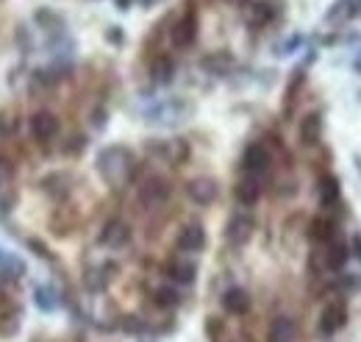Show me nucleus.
<instances>
[{
	"label": "nucleus",
	"mask_w": 361,
	"mask_h": 342,
	"mask_svg": "<svg viewBox=\"0 0 361 342\" xmlns=\"http://www.w3.org/2000/svg\"><path fill=\"white\" fill-rule=\"evenodd\" d=\"M94 167H97L100 178H103L106 184H111V187H123V184L134 175L136 159L128 148H123V145H111V148H103V151L97 153Z\"/></svg>",
	"instance_id": "obj_1"
},
{
	"label": "nucleus",
	"mask_w": 361,
	"mask_h": 342,
	"mask_svg": "<svg viewBox=\"0 0 361 342\" xmlns=\"http://www.w3.org/2000/svg\"><path fill=\"white\" fill-rule=\"evenodd\" d=\"M167 198H170V181L161 178V175H150V178L139 187V204L147 206V209L161 206Z\"/></svg>",
	"instance_id": "obj_2"
},
{
	"label": "nucleus",
	"mask_w": 361,
	"mask_h": 342,
	"mask_svg": "<svg viewBox=\"0 0 361 342\" xmlns=\"http://www.w3.org/2000/svg\"><path fill=\"white\" fill-rule=\"evenodd\" d=\"M270 165H272L270 151H267L264 145H259V142L247 145V151H245V156H242V170L256 178V175H264V172L270 170Z\"/></svg>",
	"instance_id": "obj_3"
},
{
	"label": "nucleus",
	"mask_w": 361,
	"mask_h": 342,
	"mask_svg": "<svg viewBox=\"0 0 361 342\" xmlns=\"http://www.w3.org/2000/svg\"><path fill=\"white\" fill-rule=\"evenodd\" d=\"M186 195H189L197 206H209V204H214V201H217L220 187H217V181H214V178L200 175V178H192V181L186 184Z\"/></svg>",
	"instance_id": "obj_4"
},
{
	"label": "nucleus",
	"mask_w": 361,
	"mask_h": 342,
	"mask_svg": "<svg viewBox=\"0 0 361 342\" xmlns=\"http://www.w3.org/2000/svg\"><path fill=\"white\" fill-rule=\"evenodd\" d=\"M345 323H348V306H345V300H328V306L319 314V331L322 334H334Z\"/></svg>",
	"instance_id": "obj_5"
},
{
	"label": "nucleus",
	"mask_w": 361,
	"mask_h": 342,
	"mask_svg": "<svg viewBox=\"0 0 361 342\" xmlns=\"http://www.w3.org/2000/svg\"><path fill=\"white\" fill-rule=\"evenodd\" d=\"M147 151L153 153V156H159V159H164V162H170V165H180L186 156H189V148H186V142L183 139H164V142H150L147 145Z\"/></svg>",
	"instance_id": "obj_6"
},
{
	"label": "nucleus",
	"mask_w": 361,
	"mask_h": 342,
	"mask_svg": "<svg viewBox=\"0 0 361 342\" xmlns=\"http://www.w3.org/2000/svg\"><path fill=\"white\" fill-rule=\"evenodd\" d=\"M253 228H256V223H253L250 214H233V217L228 220V228H226L228 242H231V245H245V242L253 237Z\"/></svg>",
	"instance_id": "obj_7"
},
{
	"label": "nucleus",
	"mask_w": 361,
	"mask_h": 342,
	"mask_svg": "<svg viewBox=\"0 0 361 342\" xmlns=\"http://www.w3.org/2000/svg\"><path fill=\"white\" fill-rule=\"evenodd\" d=\"M178 248L180 251H186V254H197V251L206 248V231H203L200 223H189V225L180 228Z\"/></svg>",
	"instance_id": "obj_8"
},
{
	"label": "nucleus",
	"mask_w": 361,
	"mask_h": 342,
	"mask_svg": "<svg viewBox=\"0 0 361 342\" xmlns=\"http://www.w3.org/2000/svg\"><path fill=\"white\" fill-rule=\"evenodd\" d=\"M128 240H131V228H128L123 220L106 223V228H103V234H100V245H106V248H123Z\"/></svg>",
	"instance_id": "obj_9"
},
{
	"label": "nucleus",
	"mask_w": 361,
	"mask_h": 342,
	"mask_svg": "<svg viewBox=\"0 0 361 342\" xmlns=\"http://www.w3.org/2000/svg\"><path fill=\"white\" fill-rule=\"evenodd\" d=\"M359 11H361V0H336V3L328 8L325 23H328V25H342V23L353 20Z\"/></svg>",
	"instance_id": "obj_10"
},
{
	"label": "nucleus",
	"mask_w": 361,
	"mask_h": 342,
	"mask_svg": "<svg viewBox=\"0 0 361 342\" xmlns=\"http://www.w3.org/2000/svg\"><path fill=\"white\" fill-rule=\"evenodd\" d=\"M195 40H197V17L189 11L186 17H180L173 25V45L176 47H189Z\"/></svg>",
	"instance_id": "obj_11"
},
{
	"label": "nucleus",
	"mask_w": 361,
	"mask_h": 342,
	"mask_svg": "<svg viewBox=\"0 0 361 342\" xmlns=\"http://www.w3.org/2000/svg\"><path fill=\"white\" fill-rule=\"evenodd\" d=\"M31 134H34V139H39V142L53 139V136L59 134V120H56V114H50V112H37V114L31 117Z\"/></svg>",
	"instance_id": "obj_12"
},
{
	"label": "nucleus",
	"mask_w": 361,
	"mask_h": 342,
	"mask_svg": "<svg viewBox=\"0 0 361 342\" xmlns=\"http://www.w3.org/2000/svg\"><path fill=\"white\" fill-rule=\"evenodd\" d=\"M186 112H189V109H186L183 103H178V100H170V103H161L159 109L147 112V117H150V123H178Z\"/></svg>",
	"instance_id": "obj_13"
},
{
	"label": "nucleus",
	"mask_w": 361,
	"mask_h": 342,
	"mask_svg": "<svg viewBox=\"0 0 361 342\" xmlns=\"http://www.w3.org/2000/svg\"><path fill=\"white\" fill-rule=\"evenodd\" d=\"M200 67H203L209 76H228V73L233 70V56L226 53V50H220V53H209V56L200 61Z\"/></svg>",
	"instance_id": "obj_14"
},
{
	"label": "nucleus",
	"mask_w": 361,
	"mask_h": 342,
	"mask_svg": "<svg viewBox=\"0 0 361 342\" xmlns=\"http://www.w3.org/2000/svg\"><path fill=\"white\" fill-rule=\"evenodd\" d=\"M319 136H322V114H319V112H312V114H306L303 123H300V142H303V145H317Z\"/></svg>",
	"instance_id": "obj_15"
},
{
	"label": "nucleus",
	"mask_w": 361,
	"mask_h": 342,
	"mask_svg": "<svg viewBox=\"0 0 361 342\" xmlns=\"http://www.w3.org/2000/svg\"><path fill=\"white\" fill-rule=\"evenodd\" d=\"M223 306H226V312H231V314H245L250 309V295L245 290H239V287H231L226 295H223Z\"/></svg>",
	"instance_id": "obj_16"
},
{
	"label": "nucleus",
	"mask_w": 361,
	"mask_h": 342,
	"mask_svg": "<svg viewBox=\"0 0 361 342\" xmlns=\"http://www.w3.org/2000/svg\"><path fill=\"white\" fill-rule=\"evenodd\" d=\"M259 195H262V187H259V181H256L253 175H247L245 181L236 184V201H239V204L253 206V204L259 201Z\"/></svg>",
	"instance_id": "obj_17"
},
{
	"label": "nucleus",
	"mask_w": 361,
	"mask_h": 342,
	"mask_svg": "<svg viewBox=\"0 0 361 342\" xmlns=\"http://www.w3.org/2000/svg\"><path fill=\"white\" fill-rule=\"evenodd\" d=\"M167 273H170V278H173V281H178V284H192V281L197 278V267H195L192 261H183V259L170 261Z\"/></svg>",
	"instance_id": "obj_18"
},
{
	"label": "nucleus",
	"mask_w": 361,
	"mask_h": 342,
	"mask_svg": "<svg viewBox=\"0 0 361 342\" xmlns=\"http://www.w3.org/2000/svg\"><path fill=\"white\" fill-rule=\"evenodd\" d=\"M270 342H295V323L289 317H275L270 326Z\"/></svg>",
	"instance_id": "obj_19"
},
{
	"label": "nucleus",
	"mask_w": 361,
	"mask_h": 342,
	"mask_svg": "<svg viewBox=\"0 0 361 342\" xmlns=\"http://www.w3.org/2000/svg\"><path fill=\"white\" fill-rule=\"evenodd\" d=\"M153 78L159 81V84H170L173 81V76H176V61L170 59V56H159L156 61H153Z\"/></svg>",
	"instance_id": "obj_20"
},
{
	"label": "nucleus",
	"mask_w": 361,
	"mask_h": 342,
	"mask_svg": "<svg viewBox=\"0 0 361 342\" xmlns=\"http://www.w3.org/2000/svg\"><path fill=\"white\" fill-rule=\"evenodd\" d=\"M348 256H350V248H348L345 242H334V245L328 248V254H325V267H328V270H342Z\"/></svg>",
	"instance_id": "obj_21"
},
{
	"label": "nucleus",
	"mask_w": 361,
	"mask_h": 342,
	"mask_svg": "<svg viewBox=\"0 0 361 342\" xmlns=\"http://www.w3.org/2000/svg\"><path fill=\"white\" fill-rule=\"evenodd\" d=\"M339 201V181L334 175H325L319 181V204L322 206H334Z\"/></svg>",
	"instance_id": "obj_22"
},
{
	"label": "nucleus",
	"mask_w": 361,
	"mask_h": 342,
	"mask_svg": "<svg viewBox=\"0 0 361 342\" xmlns=\"http://www.w3.org/2000/svg\"><path fill=\"white\" fill-rule=\"evenodd\" d=\"M272 17H275V8H272L267 0L253 3V6H250V14H247L250 25H264V23H270Z\"/></svg>",
	"instance_id": "obj_23"
},
{
	"label": "nucleus",
	"mask_w": 361,
	"mask_h": 342,
	"mask_svg": "<svg viewBox=\"0 0 361 342\" xmlns=\"http://www.w3.org/2000/svg\"><path fill=\"white\" fill-rule=\"evenodd\" d=\"M312 237L319 240V242H328L334 237V223L328 217H314L312 220Z\"/></svg>",
	"instance_id": "obj_24"
},
{
	"label": "nucleus",
	"mask_w": 361,
	"mask_h": 342,
	"mask_svg": "<svg viewBox=\"0 0 361 342\" xmlns=\"http://www.w3.org/2000/svg\"><path fill=\"white\" fill-rule=\"evenodd\" d=\"M156 303L164 306V309H170V306H178L180 295L176 290H170V287H161V290H156Z\"/></svg>",
	"instance_id": "obj_25"
},
{
	"label": "nucleus",
	"mask_w": 361,
	"mask_h": 342,
	"mask_svg": "<svg viewBox=\"0 0 361 342\" xmlns=\"http://www.w3.org/2000/svg\"><path fill=\"white\" fill-rule=\"evenodd\" d=\"M37 306H42L45 312H50V309L56 306V295H53L50 290H45V287H39V290H37Z\"/></svg>",
	"instance_id": "obj_26"
},
{
	"label": "nucleus",
	"mask_w": 361,
	"mask_h": 342,
	"mask_svg": "<svg viewBox=\"0 0 361 342\" xmlns=\"http://www.w3.org/2000/svg\"><path fill=\"white\" fill-rule=\"evenodd\" d=\"M11 261H14V259L8 256V254H3V251H0V270H8V264H11Z\"/></svg>",
	"instance_id": "obj_27"
},
{
	"label": "nucleus",
	"mask_w": 361,
	"mask_h": 342,
	"mask_svg": "<svg viewBox=\"0 0 361 342\" xmlns=\"http://www.w3.org/2000/svg\"><path fill=\"white\" fill-rule=\"evenodd\" d=\"M117 31H120V28H109V40H111V42H123V34H117Z\"/></svg>",
	"instance_id": "obj_28"
},
{
	"label": "nucleus",
	"mask_w": 361,
	"mask_h": 342,
	"mask_svg": "<svg viewBox=\"0 0 361 342\" xmlns=\"http://www.w3.org/2000/svg\"><path fill=\"white\" fill-rule=\"evenodd\" d=\"M117 6H120V8H128V6H131V0H117Z\"/></svg>",
	"instance_id": "obj_29"
},
{
	"label": "nucleus",
	"mask_w": 361,
	"mask_h": 342,
	"mask_svg": "<svg viewBox=\"0 0 361 342\" xmlns=\"http://www.w3.org/2000/svg\"><path fill=\"white\" fill-rule=\"evenodd\" d=\"M353 67H356V70H359V73H361V56H359V59H356V61H353Z\"/></svg>",
	"instance_id": "obj_30"
},
{
	"label": "nucleus",
	"mask_w": 361,
	"mask_h": 342,
	"mask_svg": "<svg viewBox=\"0 0 361 342\" xmlns=\"http://www.w3.org/2000/svg\"><path fill=\"white\" fill-rule=\"evenodd\" d=\"M228 3H236V6H245L247 0H228Z\"/></svg>",
	"instance_id": "obj_31"
},
{
	"label": "nucleus",
	"mask_w": 361,
	"mask_h": 342,
	"mask_svg": "<svg viewBox=\"0 0 361 342\" xmlns=\"http://www.w3.org/2000/svg\"><path fill=\"white\" fill-rule=\"evenodd\" d=\"M356 248H359V256H361V240H356Z\"/></svg>",
	"instance_id": "obj_32"
}]
</instances>
